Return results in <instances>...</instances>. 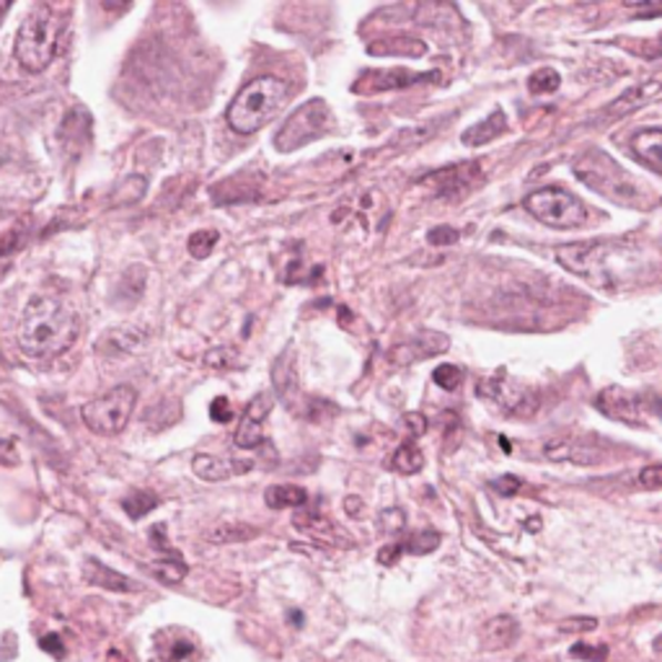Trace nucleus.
Returning a JSON list of instances; mask_svg holds the SVG:
<instances>
[{"mask_svg":"<svg viewBox=\"0 0 662 662\" xmlns=\"http://www.w3.org/2000/svg\"><path fill=\"white\" fill-rule=\"evenodd\" d=\"M78 334H81V319L68 303L52 295H34L21 313L16 342L27 358L50 360L68 352Z\"/></svg>","mask_w":662,"mask_h":662,"instance_id":"obj_1","label":"nucleus"},{"mask_svg":"<svg viewBox=\"0 0 662 662\" xmlns=\"http://www.w3.org/2000/svg\"><path fill=\"white\" fill-rule=\"evenodd\" d=\"M559 264L566 270L580 274L588 282L598 288L619 290L624 285H632L636 280V272L644 270L640 259L632 254V249L616 247V243H572L556 251Z\"/></svg>","mask_w":662,"mask_h":662,"instance_id":"obj_2","label":"nucleus"},{"mask_svg":"<svg viewBox=\"0 0 662 662\" xmlns=\"http://www.w3.org/2000/svg\"><path fill=\"white\" fill-rule=\"evenodd\" d=\"M290 99V86L278 76H259L235 93L225 120L239 136H254L282 112Z\"/></svg>","mask_w":662,"mask_h":662,"instance_id":"obj_3","label":"nucleus"},{"mask_svg":"<svg viewBox=\"0 0 662 662\" xmlns=\"http://www.w3.org/2000/svg\"><path fill=\"white\" fill-rule=\"evenodd\" d=\"M62 29H66V21L52 6L39 3L31 8L27 19L21 21L19 34H16V62L29 73H42L58 54Z\"/></svg>","mask_w":662,"mask_h":662,"instance_id":"obj_4","label":"nucleus"},{"mask_svg":"<svg viewBox=\"0 0 662 662\" xmlns=\"http://www.w3.org/2000/svg\"><path fill=\"white\" fill-rule=\"evenodd\" d=\"M138 404V391L132 385H114L104 397L89 401L81 409V420L86 428L97 435H120L128 428L132 412Z\"/></svg>","mask_w":662,"mask_h":662,"instance_id":"obj_5","label":"nucleus"},{"mask_svg":"<svg viewBox=\"0 0 662 662\" xmlns=\"http://www.w3.org/2000/svg\"><path fill=\"white\" fill-rule=\"evenodd\" d=\"M525 208L543 225L559 228V231L578 228L588 220L585 204L562 187H546L539 189V192H531L525 197Z\"/></svg>","mask_w":662,"mask_h":662,"instance_id":"obj_6","label":"nucleus"},{"mask_svg":"<svg viewBox=\"0 0 662 662\" xmlns=\"http://www.w3.org/2000/svg\"><path fill=\"white\" fill-rule=\"evenodd\" d=\"M331 122L329 104L324 99H311L303 107H298L293 114L288 117L285 124L274 136V146L282 153H293L298 148L313 143L324 136Z\"/></svg>","mask_w":662,"mask_h":662,"instance_id":"obj_7","label":"nucleus"},{"mask_svg":"<svg viewBox=\"0 0 662 662\" xmlns=\"http://www.w3.org/2000/svg\"><path fill=\"white\" fill-rule=\"evenodd\" d=\"M479 393L487 399H492L500 404L502 409H508L512 414H531L535 412V397L528 389H523L518 381L512 378L496 375L490 378V381L479 383Z\"/></svg>","mask_w":662,"mask_h":662,"instance_id":"obj_8","label":"nucleus"},{"mask_svg":"<svg viewBox=\"0 0 662 662\" xmlns=\"http://www.w3.org/2000/svg\"><path fill=\"white\" fill-rule=\"evenodd\" d=\"M274 407V399L272 393H259V397H254L249 401L247 412H243L241 422H239V430H235L233 435V443L241 448V451H254V448L262 445L264 440V420L267 414L272 412Z\"/></svg>","mask_w":662,"mask_h":662,"instance_id":"obj_9","label":"nucleus"},{"mask_svg":"<svg viewBox=\"0 0 662 662\" xmlns=\"http://www.w3.org/2000/svg\"><path fill=\"white\" fill-rule=\"evenodd\" d=\"M448 347H451V339H448L445 334H440V331H420L417 337L407 339L404 344L393 347L389 358L393 365L404 368V365H414V362H420V360L435 358V354L445 352Z\"/></svg>","mask_w":662,"mask_h":662,"instance_id":"obj_10","label":"nucleus"},{"mask_svg":"<svg viewBox=\"0 0 662 662\" xmlns=\"http://www.w3.org/2000/svg\"><path fill=\"white\" fill-rule=\"evenodd\" d=\"M479 177H482V165L471 161V163H455V165H448V169L432 171L430 177L422 179V184H428L435 194L453 197V194L467 192Z\"/></svg>","mask_w":662,"mask_h":662,"instance_id":"obj_11","label":"nucleus"},{"mask_svg":"<svg viewBox=\"0 0 662 662\" xmlns=\"http://www.w3.org/2000/svg\"><path fill=\"white\" fill-rule=\"evenodd\" d=\"M595 404L605 417H613V420H621L629 424H642L644 417H648V404H644V399L621 389L603 391Z\"/></svg>","mask_w":662,"mask_h":662,"instance_id":"obj_12","label":"nucleus"},{"mask_svg":"<svg viewBox=\"0 0 662 662\" xmlns=\"http://www.w3.org/2000/svg\"><path fill=\"white\" fill-rule=\"evenodd\" d=\"M543 453H546L549 461H570L578 463V467H593V463L603 461V453L578 435H559L549 440Z\"/></svg>","mask_w":662,"mask_h":662,"instance_id":"obj_13","label":"nucleus"},{"mask_svg":"<svg viewBox=\"0 0 662 662\" xmlns=\"http://www.w3.org/2000/svg\"><path fill=\"white\" fill-rule=\"evenodd\" d=\"M432 78V81H438V73H412V70H401V68H393V70H370L360 78V86H354V91H365V93H378V91H393V89H409V86L414 83H422Z\"/></svg>","mask_w":662,"mask_h":662,"instance_id":"obj_14","label":"nucleus"},{"mask_svg":"<svg viewBox=\"0 0 662 662\" xmlns=\"http://www.w3.org/2000/svg\"><path fill=\"white\" fill-rule=\"evenodd\" d=\"M251 467H254L251 461H233V459H223V455H210V453L194 455L192 461V471L202 479V482H225V479L239 477Z\"/></svg>","mask_w":662,"mask_h":662,"instance_id":"obj_15","label":"nucleus"},{"mask_svg":"<svg viewBox=\"0 0 662 662\" xmlns=\"http://www.w3.org/2000/svg\"><path fill=\"white\" fill-rule=\"evenodd\" d=\"M272 383H274V391L280 393V399L288 401V404L293 401V397H298V368H295L293 350H285L278 360H274Z\"/></svg>","mask_w":662,"mask_h":662,"instance_id":"obj_16","label":"nucleus"},{"mask_svg":"<svg viewBox=\"0 0 662 662\" xmlns=\"http://www.w3.org/2000/svg\"><path fill=\"white\" fill-rule=\"evenodd\" d=\"M504 130H508V117H504L502 109H494L487 120L471 124L469 130H463L461 140H463V146H471V148L487 146V143H492L494 138H500Z\"/></svg>","mask_w":662,"mask_h":662,"instance_id":"obj_17","label":"nucleus"},{"mask_svg":"<svg viewBox=\"0 0 662 662\" xmlns=\"http://www.w3.org/2000/svg\"><path fill=\"white\" fill-rule=\"evenodd\" d=\"M520 634L518 621L512 616H494L490 624L484 626V648L490 652H500L510 644H515Z\"/></svg>","mask_w":662,"mask_h":662,"instance_id":"obj_18","label":"nucleus"},{"mask_svg":"<svg viewBox=\"0 0 662 662\" xmlns=\"http://www.w3.org/2000/svg\"><path fill=\"white\" fill-rule=\"evenodd\" d=\"M632 151L652 171L662 173V130H642L632 138Z\"/></svg>","mask_w":662,"mask_h":662,"instance_id":"obj_19","label":"nucleus"},{"mask_svg":"<svg viewBox=\"0 0 662 662\" xmlns=\"http://www.w3.org/2000/svg\"><path fill=\"white\" fill-rule=\"evenodd\" d=\"M264 502L270 504L272 510H285V508H303L309 502V492L303 487L295 484H274L264 492Z\"/></svg>","mask_w":662,"mask_h":662,"instance_id":"obj_20","label":"nucleus"},{"mask_svg":"<svg viewBox=\"0 0 662 662\" xmlns=\"http://www.w3.org/2000/svg\"><path fill=\"white\" fill-rule=\"evenodd\" d=\"M295 525L301 528L303 533L313 535V539L319 541H331V543H342L347 535L339 531V528L331 523L329 518H321V515H298L295 518Z\"/></svg>","mask_w":662,"mask_h":662,"instance_id":"obj_21","label":"nucleus"},{"mask_svg":"<svg viewBox=\"0 0 662 662\" xmlns=\"http://www.w3.org/2000/svg\"><path fill=\"white\" fill-rule=\"evenodd\" d=\"M86 578L93 585H101L107 590H117V593H124V590H136V585L128 578H122V574H117L109 570V566H101L97 559H89V570H86Z\"/></svg>","mask_w":662,"mask_h":662,"instance_id":"obj_22","label":"nucleus"},{"mask_svg":"<svg viewBox=\"0 0 662 662\" xmlns=\"http://www.w3.org/2000/svg\"><path fill=\"white\" fill-rule=\"evenodd\" d=\"M259 531L254 525H247V523H220L215 528H210L208 533H204V541L210 543H235V541H249L254 539Z\"/></svg>","mask_w":662,"mask_h":662,"instance_id":"obj_23","label":"nucleus"},{"mask_svg":"<svg viewBox=\"0 0 662 662\" xmlns=\"http://www.w3.org/2000/svg\"><path fill=\"white\" fill-rule=\"evenodd\" d=\"M424 467V455L420 448H417L414 440H409L397 451L393 455V469L399 471V474H417V471H422Z\"/></svg>","mask_w":662,"mask_h":662,"instance_id":"obj_24","label":"nucleus"},{"mask_svg":"<svg viewBox=\"0 0 662 662\" xmlns=\"http://www.w3.org/2000/svg\"><path fill=\"white\" fill-rule=\"evenodd\" d=\"M370 54H409L420 58L424 54V44L417 39H385L383 44H370Z\"/></svg>","mask_w":662,"mask_h":662,"instance_id":"obj_25","label":"nucleus"},{"mask_svg":"<svg viewBox=\"0 0 662 662\" xmlns=\"http://www.w3.org/2000/svg\"><path fill=\"white\" fill-rule=\"evenodd\" d=\"M156 504H159V496H156L153 492H146V490H136L130 492L128 496L122 500V508L128 510V515L132 520H140L143 515H148Z\"/></svg>","mask_w":662,"mask_h":662,"instance_id":"obj_26","label":"nucleus"},{"mask_svg":"<svg viewBox=\"0 0 662 662\" xmlns=\"http://www.w3.org/2000/svg\"><path fill=\"white\" fill-rule=\"evenodd\" d=\"M218 231H197V233H192L189 235V243H187V249H189V254H192L194 259H208L210 254H212V249L218 247Z\"/></svg>","mask_w":662,"mask_h":662,"instance_id":"obj_27","label":"nucleus"},{"mask_svg":"<svg viewBox=\"0 0 662 662\" xmlns=\"http://www.w3.org/2000/svg\"><path fill=\"white\" fill-rule=\"evenodd\" d=\"M559 86H562V78H559L554 68H541L528 78V89H531V93H554Z\"/></svg>","mask_w":662,"mask_h":662,"instance_id":"obj_28","label":"nucleus"},{"mask_svg":"<svg viewBox=\"0 0 662 662\" xmlns=\"http://www.w3.org/2000/svg\"><path fill=\"white\" fill-rule=\"evenodd\" d=\"M438 546H440V533L438 531H422V533H414L412 539L407 541V546H401V549H407L409 554L422 556V554H432V551H435Z\"/></svg>","mask_w":662,"mask_h":662,"instance_id":"obj_29","label":"nucleus"},{"mask_svg":"<svg viewBox=\"0 0 662 662\" xmlns=\"http://www.w3.org/2000/svg\"><path fill=\"white\" fill-rule=\"evenodd\" d=\"M432 378H435V383L440 385V389L455 391L463 381V373L455 365H440L435 373H432Z\"/></svg>","mask_w":662,"mask_h":662,"instance_id":"obj_30","label":"nucleus"},{"mask_svg":"<svg viewBox=\"0 0 662 662\" xmlns=\"http://www.w3.org/2000/svg\"><path fill=\"white\" fill-rule=\"evenodd\" d=\"M595 626H598L595 619L572 616V619H564L562 624H559V632H562V634H585V632H593Z\"/></svg>","mask_w":662,"mask_h":662,"instance_id":"obj_31","label":"nucleus"},{"mask_svg":"<svg viewBox=\"0 0 662 662\" xmlns=\"http://www.w3.org/2000/svg\"><path fill=\"white\" fill-rule=\"evenodd\" d=\"M461 239V233L455 231V228L451 225H440V228H432V231L428 233V241L432 243V247H453L455 241Z\"/></svg>","mask_w":662,"mask_h":662,"instance_id":"obj_32","label":"nucleus"},{"mask_svg":"<svg viewBox=\"0 0 662 662\" xmlns=\"http://www.w3.org/2000/svg\"><path fill=\"white\" fill-rule=\"evenodd\" d=\"M381 525H383V531H385V533H399L401 528L407 525V515H404V512H401V510L391 508V510L381 512Z\"/></svg>","mask_w":662,"mask_h":662,"instance_id":"obj_33","label":"nucleus"},{"mask_svg":"<svg viewBox=\"0 0 662 662\" xmlns=\"http://www.w3.org/2000/svg\"><path fill=\"white\" fill-rule=\"evenodd\" d=\"M570 655L578 658V660H588V662H603L605 655H609V652H605V648H590V644H574V648L570 650Z\"/></svg>","mask_w":662,"mask_h":662,"instance_id":"obj_34","label":"nucleus"},{"mask_svg":"<svg viewBox=\"0 0 662 662\" xmlns=\"http://www.w3.org/2000/svg\"><path fill=\"white\" fill-rule=\"evenodd\" d=\"M210 417L212 422H231L233 420V409H231V401H228L225 397H218L215 401L210 404Z\"/></svg>","mask_w":662,"mask_h":662,"instance_id":"obj_35","label":"nucleus"},{"mask_svg":"<svg viewBox=\"0 0 662 662\" xmlns=\"http://www.w3.org/2000/svg\"><path fill=\"white\" fill-rule=\"evenodd\" d=\"M208 365H212V368H231V365H235V352L225 350V347H220V350H212L208 354Z\"/></svg>","mask_w":662,"mask_h":662,"instance_id":"obj_36","label":"nucleus"},{"mask_svg":"<svg viewBox=\"0 0 662 662\" xmlns=\"http://www.w3.org/2000/svg\"><path fill=\"white\" fill-rule=\"evenodd\" d=\"M640 484L648 490H662V467H648L640 471Z\"/></svg>","mask_w":662,"mask_h":662,"instance_id":"obj_37","label":"nucleus"},{"mask_svg":"<svg viewBox=\"0 0 662 662\" xmlns=\"http://www.w3.org/2000/svg\"><path fill=\"white\" fill-rule=\"evenodd\" d=\"M492 490L500 492L502 496H512L520 490V482L515 477H508V479H494L492 482Z\"/></svg>","mask_w":662,"mask_h":662,"instance_id":"obj_38","label":"nucleus"},{"mask_svg":"<svg viewBox=\"0 0 662 662\" xmlns=\"http://www.w3.org/2000/svg\"><path fill=\"white\" fill-rule=\"evenodd\" d=\"M634 13H644V16H662V3H632L629 6Z\"/></svg>","mask_w":662,"mask_h":662,"instance_id":"obj_39","label":"nucleus"},{"mask_svg":"<svg viewBox=\"0 0 662 662\" xmlns=\"http://www.w3.org/2000/svg\"><path fill=\"white\" fill-rule=\"evenodd\" d=\"M407 424L412 428L414 438H420L424 432V428H428V422H424V417H420V414H407Z\"/></svg>","mask_w":662,"mask_h":662,"instance_id":"obj_40","label":"nucleus"},{"mask_svg":"<svg viewBox=\"0 0 662 662\" xmlns=\"http://www.w3.org/2000/svg\"><path fill=\"white\" fill-rule=\"evenodd\" d=\"M0 463H16V451L11 440L0 438Z\"/></svg>","mask_w":662,"mask_h":662,"instance_id":"obj_41","label":"nucleus"},{"mask_svg":"<svg viewBox=\"0 0 662 662\" xmlns=\"http://www.w3.org/2000/svg\"><path fill=\"white\" fill-rule=\"evenodd\" d=\"M401 554V546H385L381 554H378V562L381 564H393L397 562V556Z\"/></svg>","mask_w":662,"mask_h":662,"instance_id":"obj_42","label":"nucleus"},{"mask_svg":"<svg viewBox=\"0 0 662 662\" xmlns=\"http://www.w3.org/2000/svg\"><path fill=\"white\" fill-rule=\"evenodd\" d=\"M347 510H350V512H352V515H354V512H358V502H354V500H350V502H347Z\"/></svg>","mask_w":662,"mask_h":662,"instance_id":"obj_43","label":"nucleus"},{"mask_svg":"<svg viewBox=\"0 0 662 662\" xmlns=\"http://www.w3.org/2000/svg\"><path fill=\"white\" fill-rule=\"evenodd\" d=\"M3 13H6V6H0V19H3Z\"/></svg>","mask_w":662,"mask_h":662,"instance_id":"obj_44","label":"nucleus"}]
</instances>
